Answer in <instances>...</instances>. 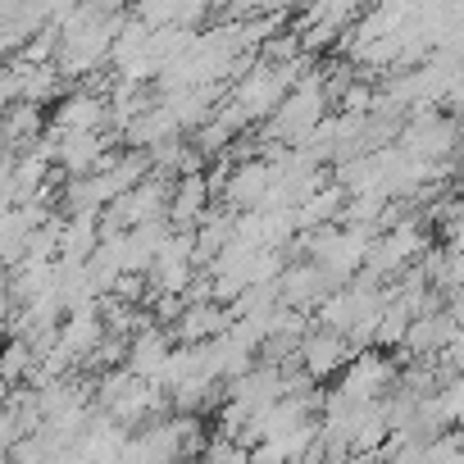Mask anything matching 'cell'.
<instances>
[{
  "instance_id": "cell-3",
  "label": "cell",
  "mask_w": 464,
  "mask_h": 464,
  "mask_svg": "<svg viewBox=\"0 0 464 464\" xmlns=\"http://www.w3.org/2000/svg\"><path fill=\"white\" fill-rule=\"evenodd\" d=\"M110 123V105H105V92H69L55 110V128L60 132H101Z\"/></svg>"
},
{
  "instance_id": "cell-5",
  "label": "cell",
  "mask_w": 464,
  "mask_h": 464,
  "mask_svg": "<svg viewBox=\"0 0 464 464\" xmlns=\"http://www.w3.org/2000/svg\"><path fill=\"white\" fill-rule=\"evenodd\" d=\"M342 209H346V191H342L337 182H324L314 196H305V200L292 209V223H296V227H328L333 218H342Z\"/></svg>"
},
{
  "instance_id": "cell-1",
  "label": "cell",
  "mask_w": 464,
  "mask_h": 464,
  "mask_svg": "<svg viewBox=\"0 0 464 464\" xmlns=\"http://www.w3.org/2000/svg\"><path fill=\"white\" fill-rule=\"evenodd\" d=\"M265 196H269V164H265V160H251V164L227 169V178H223L227 214H251V209L265 205Z\"/></svg>"
},
{
  "instance_id": "cell-4",
  "label": "cell",
  "mask_w": 464,
  "mask_h": 464,
  "mask_svg": "<svg viewBox=\"0 0 464 464\" xmlns=\"http://www.w3.org/2000/svg\"><path fill=\"white\" fill-rule=\"evenodd\" d=\"M169 351H173V337L164 328H137L132 342H128V373L141 378V382H150L160 373V364H164Z\"/></svg>"
},
{
  "instance_id": "cell-2",
  "label": "cell",
  "mask_w": 464,
  "mask_h": 464,
  "mask_svg": "<svg viewBox=\"0 0 464 464\" xmlns=\"http://www.w3.org/2000/svg\"><path fill=\"white\" fill-rule=\"evenodd\" d=\"M296 351H301V364H305V378H310V382H314V378H333L342 364H351V342L337 337V333H328V328L305 333Z\"/></svg>"
},
{
  "instance_id": "cell-6",
  "label": "cell",
  "mask_w": 464,
  "mask_h": 464,
  "mask_svg": "<svg viewBox=\"0 0 464 464\" xmlns=\"http://www.w3.org/2000/svg\"><path fill=\"white\" fill-rule=\"evenodd\" d=\"M42 128H46V119H42L37 105H10L5 114H0V146H10V150L37 146Z\"/></svg>"
}]
</instances>
